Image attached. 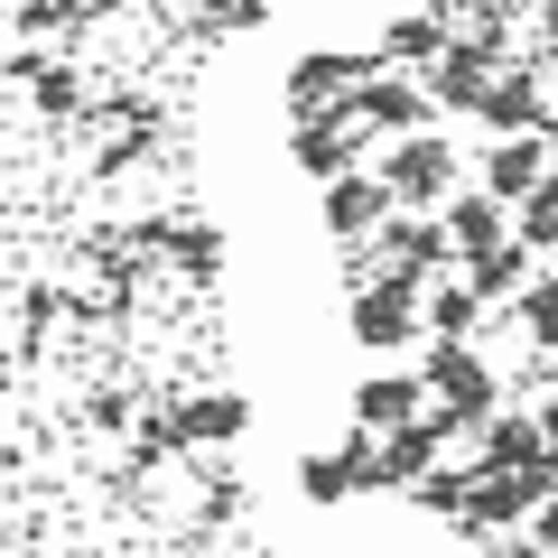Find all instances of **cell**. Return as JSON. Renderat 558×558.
Returning <instances> with one entry per match:
<instances>
[{
    "label": "cell",
    "instance_id": "cell-1",
    "mask_svg": "<svg viewBox=\"0 0 558 558\" xmlns=\"http://www.w3.org/2000/svg\"><path fill=\"white\" fill-rule=\"evenodd\" d=\"M381 186H391V205H410V215H438L447 196L465 186V159L447 131H410L381 149Z\"/></svg>",
    "mask_w": 558,
    "mask_h": 558
},
{
    "label": "cell",
    "instance_id": "cell-2",
    "mask_svg": "<svg viewBox=\"0 0 558 558\" xmlns=\"http://www.w3.org/2000/svg\"><path fill=\"white\" fill-rule=\"evenodd\" d=\"M502 400L494 363L475 354V344H428V410H438V428L457 438V428H484Z\"/></svg>",
    "mask_w": 558,
    "mask_h": 558
},
{
    "label": "cell",
    "instance_id": "cell-3",
    "mask_svg": "<svg viewBox=\"0 0 558 558\" xmlns=\"http://www.w3.org/2000/svg\"><path fill=\"white\" fill-rule=\"evenodd\" d=\"M428 84L418 75H400V65H363V84L344 94V121H363V131H381V140H410V131H428Z\"/></svg>",
    "mask_w": 558,
    "mask_h": 558
},
{
    "label": "cell",
    "instance_id": "cell-4",
    "mask_svg": "<svg viewBox=\"0 0 558 558\" xmlns=\"http://www.w3.org/2000/svg\"><path fill=\"white\" fill-rule=\"evenodd\" d=\"M373 252H381V279H438L447 260H457V242H447L438 215H410V205H391V215L373 223Z\"/></svg>",
    "mask_w": 558,
    "mask_h": 558
},
{
    "label": "cell",
    "instance_id": "cell-5",
    "mask_svg": "<svg viewBox=\"0 0 558 558\" xmlns=\"http://www.w3.org/2000/svg\"><path fill=\"white\" fill-rule=\"evenodd\" d=\"M344 326H354L363 354H400V344L428 336V326H418V289H410V279H363L354 307H344Z\"/></svg>",
    "mask_w": 558,
    "mask_h": 558
},
{
    "label": "cell",
    "instance_id": "cell-6",
    "mask_svg": "<svg viewBox=\"0 0 558 558\" xmlns=\"http://www.w3.org/2000/svg\"><path fill=\"white\" fill-rule=\"evenodd\" d=\"M363 84V57L354 47H307L289 65V112H344V94Z\"/></svg>",
    "mask_w": 558,
    "mask_h": 558
},
{
    "label": "cell",
    "instance_id": "cell-7",
    "mask_svg": "<svg viewBox=\"0 0 558 558\" xmlns=\"http://www.w3.org/2000/svg\"><path fill=\"white\" fill-rule=\"evenodd\" d=\"M326 233L336 242H373V223L391 215V186H381V168H344V178H326Z\"/></svg>",
    "mask_w": 558,
    "mask_h": 558
},
{
    "label": "cell",
    "instance_id": "cell-8",
    "mask_svg": "<svg viewBox=\"0 0 558 558\" xmlns=\"http://www.w3.org/2000/svg\"><path fill=\"white\" fill-rule=\"evenodd\" d=\"M475 121H484L494 140H512V131H539V121H549V94H539V65H494V84H484Z\"/></svg>",
    "mask_w": 558,
    "mask_h": 558
},
{
    "label": "cell",
    "instance_id": "cell-9",
    "mask_svg": "<svg viewBox=\"0 0 558 558\" xmlns=\"http://www.w3.org/2000/svg\"><path fill=\"white\" fill-rule=\"evenodd\" d=\"M539 178H549V140H539V131L494 140V149H484V168H475V186H484V196H502V205H521Z\"/></svg>",
    "mask_w": 558,
    "mask_h": 558
},
{
    "label": "cell",
    "instance_id": "cell-10",
    "mask_svg": "<svg viewBox=\"0 0 558 558\" xmlns=\"http://www.w3.org/2000/svg\"><path fill=\"white\" fill-rule=\"evenodd\" d=\"M418 410H428V381H410V373H363L354 381V428L363 438H391V428H410Z\"/></svg>",
    "mask_w": 558,
    "mask_h": 558
},
{
    "label": "cell",
    "instance_id": "cell-11",
    "mask_svg": "<svg viewBox=\"0 0 558 558\" xmlns=\"http://www.w3.org/2000/svg\"><path fill=\"white\" fill-rule=\"evenodd\" d=\"M354 140H363V121H344V112H299V121H289V149H299V168L317 186L354 168Z\"/></svg>",
    "mask_w": 558,
    "mask_h": 558
},
{
    "label": "cell",
    "instance_id": "cell-12",
    "mask_svg": "<svg viewBox=\"0 0 558 558\" xmlns=\"http://www.w3.org/2000/svg\"><path fill=\"white\" fill-rule=\"evenodd\" d=\"M418 84H428V102H438V112H475L484 84H494V57H484V47H465V38H447L438 65H418Z\"/></svg>",
    "mask_w": 558,
    "mask_h": 558
},
{
    "label": "cell",
    "instance_id": "cell-13",
    "mask_svg": "<svg viewBox=\"0 0 558 558\" xmlns=\"http://www.w3.org/2000/svg\"><path fill=\"white\" fill-rule=\"evenodd\" d=\"M438 223H447V242H457V260H465V252H494V242H512V205L484 196V186H457V196L438 205Z\"/></svg>",
    "mask_w": 558,
    "mask_h": 558
},
{
    "label": "cell",
    "instance_id": "cell-14",
    "mask_svg": "<svg viewBox=\"0 0 558 558\" xmlns=\"http://www.w3.org/2000/svg\"><path fill=\"white\" fill-rule=\"evenodd\" d=\"M438 457H447V428H438V410H418L410 428H391V438H381V494H391V484L438 475Z\"/></svg>",
    "mask_w": 558,
    "mask_h": 558
},
{
    "label": "cell",
    "instance_id": "cell-15",
    "mask_svg": "<svg viewBox=\"0 0 558 558\" xmlns=\"http://www.w3.org/2000/svg\"><path fill=\"white\" fill-rule=\"evenodd\" d=\"M168 418V438L178 447H215V438H242V391H196V400H178V410H159Z\"/></svg>",
    "mask_w": 558,
    "mask_h": 558
},
{
    "label": "cell",
    "instance_id": "cell-16",
    "mask_svg": "<svg viewBox=\"0 0 558 558\" xmlns=\"http://www.w3.org/2000/svg\"><path fill=\"white\" fill-rule=\"evenodd\" d=\"M475 447H484L475 465H502V475H521V465L549 457V438H539V418H531V410H494V418L475 428Z\"/></svg>",
    "mask_w": 558,
    "mask_h": 558
},
{
    "label": "cell",
    "instance_id": "cell-17",
    "mask_svg": "<svg viewBox=\"0 0 558 558\" xmlns=\"http://www.w3.org/2000/svg\"><path fill=\"white\" fill-rule=\"evenodd\" d=\"M438 47H447V20H438V10H400V20H381V65H400V75L438 65Z\"/></svg>",
    "mask_w": 558,
    "mask_h": 558
},
{
    "label": "cell",
    "instance_id": "cell-18",
    "mask_svg": "<svg viewBox=\"0 0 558 558\" xmlns=\"http://www.w3.org/2000/svg\"><path fill=\"white\" fill-rule=\"evenodd\" d=\"M418 326H428V344H475V326H484V299L465 289V279H438V289L418 299Z\"/></svg>",
    "mask_w": 558,
    "mask_h": 558
},
{
    "label": "cell",
    "instance_id": "cell-19",
    "mask_svg": "<svg viewBox=\"0 0 558 558\" xmlns=\"http://www.w3.org/2000/svg\"><path fill=\"white\" fill-rule=\"evenodd\" d=\"M521 279H531V252H521V242H494V252H465V289H475V299H512Z\"/></svg>",
    "mask_w": 558,
    "mask_h": 558
},
{
    "label": "cell",
    "instance_id": "cell-20",
    "mask_svg": "<svg viewBox=\"0 0 558 558\" xmlns=\"http://www.w3.org/2000/svg\"><path fill=\"white\" fill-rule=\"evenodd\" d=\"M512 299H521V326H531V344H539V354H558V270L521 279Z\"/></svg>",
    "mask_w": 558,
    "mask_h": 558
},
{
    "label": "cell",
    "instance_id": "cell-21",
    "mask_svg": "<svg viewBox=\"0 0 558 558\" xmlns=\"http://www.w3.org/2000/svg\"><path fill=\"white\" fill-rule=\"evenodd\" d=\"M299 484H307V502H344V494H363V484H354V465H344V447L307 457V465H299Z\"/></svg>",
    "mask_w": 558,
    "mask_h": 558
},
{
    "label": "cell",
    "instance_id": "cell-22",
    "mask_svg": "<svg viewBox=\"0 0 558 558\" xmlns=\"http://www.w3.org/2000/svg\"><path fill=\"white\" fill-rule=\"evenodd\" d=\"M512 242H521V252H558V205L549 196H521L512 205Z\"/></svg>",
    "mask_w": 558,
    "mask_h": 558
},
{
    "label": "cell",
    "instance_id": "cell-23",
    "mask_svg": "<svg viewBox=\"0 0 558 558\" xmlns=\"http://www.w3.org/2000/svg\"><path fill=\"white\" fill-rule=\"evenodd\" d=\"M205 28H260V0H205Z\"/></svg>",
    "mask_w": 558,
    "mask_h": 558
},
{
    "label": "cell",
    "instance_id": "cell-24",
    "mask_svg": "<svg viewBox=\"0 0 558 558\" xmlns=\"http://www.w3.org/2000/svg\"><path fill=\"white\" fill-rule=\"evenodd\" d=\"M521 531H531V539H539V549H549V558H558V494H539V512H531V521H521Z\"/></svg>",
    "mask_w": 558,
    "mask_h": 558
},
{
    "label": "cell",
    "instance_id": "cell-25",
    "mask_svg": "<svg viewBox=\"0 0 558 558\" xmlns=\"http://www.w3.org/2000/svg\"><path fill=\"white\" fill-rule=\"evenodd\" d=\"M38 102L47 112H75V75H38Z\"/></svg>",
    "mask_w": 558,
    "mask_h": 558
},
{
    "label": "cell",
    "instance_id": "cell-26",
    "mask_svg": "<svg viewBox=\"0 0 558 558\" xmlns=\"http://www.w3.org/2000/svg\"><path fill=\"white\" fill-rule=\"evenodd\" d=\"M484 558H549V549H539V539L521 531V539H502V549H484Z\"/></svg>",
    "mask_w": 558,
    "mask_h": 558
},
{
    "label": "cell",
    "instance_id": "cell-27",
    "mask_svg": "<svg viewBox=\"0 0 558 558\" xmlns=\"http://www.w3.org/2000/svg\"><path fill=\"white\" fill-rule=\"evenodd\" d=\"M539 140H549V159H558V102H549V121H539Z\"/></svg>",
    "mask_w": 558,
    "mask_h": 558
},
{
    "label": "cell",
    "instance_id": "cell-28",
    "mask_svg": "<svg viewBox=\"0 0 558 558\" xmlns=\"http://www.w3.org/2000/svg\"><path fill=\"white\" fill-rule=\"evenodd\" d=\"M531 196H549V205H558V159H549V178H539V186H531Z\"/></svg>",
    "mask_w": 558,
    "mask_h": 558
},
{
    "label": "cell",
    "instance_id": "cell-29",
    "mask_svg": "<svg viewBox=\"0 0 558 558\" xmlns=\"http://www.w3.org/2000/svg\"><path fill=\"white\" fill-rule=\"evenodd\" d=\"M539 28H549V38H558V0H539Z\"/></svg>",
    "mask_w": 558,
    "mask_h": 558
},
{
    "label": "cell",
    "instance_id": "cell-30",
    "mask_svg": "<svg viewBox=\"0 0 558 558\" xmlns=\"http://www.w3.org/2000/svg\"><path fill=\"white\" fill-rule=\"evenodd\" d=\"M447 10H475V0H438V20H447Z\"/></svg>",
    "mask_w": 558,
    "mask_h": 558
}]
</instances>
